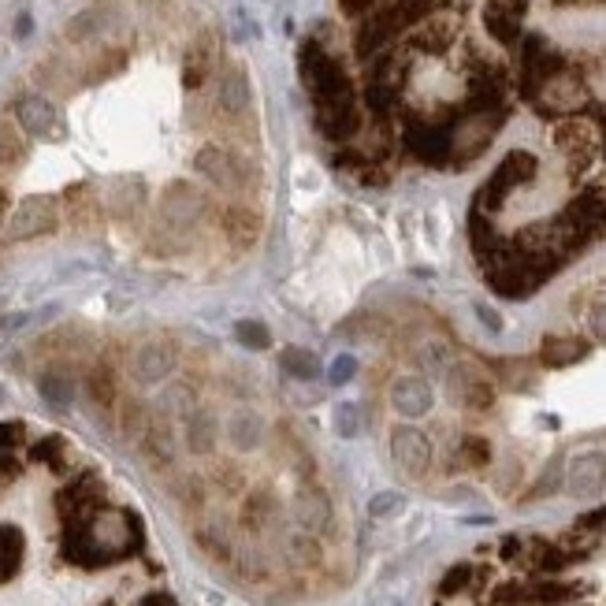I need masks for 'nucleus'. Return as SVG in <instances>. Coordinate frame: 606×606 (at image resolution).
Listing matches in <instances>:
<instances>
[{
	"label": "nucleus",
	"instance_id": "nucleus-1",
	"mask_svg": "<svg viewBox=\"0 0 606 606\" xmlns=\"http://www.w3.org/2000/svg\"><path fill=\"white\" fill-rule=\"evenodd\" d=\"M142 547V521L123 506H97L90 517L64 525V558L71 566L101 569Z\"/></svg>",
	"mask_w": 606,
	"mask_h": 606
},
{
	"label": "nucleus",
	"instance_id": "nucleus-2",
	"mask_svg": "<svg viewBox=\"0 0 606 606\" xmlns=\"http://www.w3.org/2000/svg\"><path fill=\"white\" fill-rule=\"evenodd\" d=\"M302 79L313 93L317 108L324 105H350L354 101V90H350V79L346 71L339 67V60L324 49V45H305L302 49Z\"/></svg>",
	"mask_w": 606,
	"mask_h": 606
},
{
	"label": "nucleus",
	"instance_id": "nucleus-3",
	"mask_svg": "<svg viewBox=\"0 0 606 606\" xmlns=\"http://www.w3.org/2000/svg\"><path fill=\"white\" fill-rule=\"evenodd\" d=\"M510 108H465L458 123H454V153H450V168H462L469 160H476L491 145V138L499 134L506 123Z\"/></svg>",
	"mask_w": 606,
	"mask_h": 606
},
{
	"label": "nucleus",
	"instance_id": "nucleus-4",
	"mask_svg": "<svg viewBox=\"0 0 606 606\" xmlns=\"http://www.w3.org/2000/svg\"><path fill=\"white\" fill-rule=\"evenodd\" d=\"M536 172H540V160L532 157V153H525V149L506 153V160H502L499 168L491 172L488 183L480 186V194H476L473 205H476V209H484L488 216H495L517 186H525V183H532V179H536Z\"/></svg>",
	"mask_w": 606,
	"mask_h": 606
},
{
	"label": "nucleus",
	"instance_id": "nucleus-5",
	"mask_svg": "<svg viewBox=\"0 0 606 606\" xmlns=\"http://www.w3.org/2000/svg\"><path fill=\"white\" fill-rule=\"evenodd\" d=\"M562 71H566V56L554 53L543 34H528L521 49V93L528 101H536L547 90V82L558 79Z\"/></svg>",
	"mask_w": 606,
	"mask_h": 606
},
{
	"label": "nucleus",
	"instance_id": "nucleus-6",
	"mask_svg": "<svg viewBox=\"0 0 606 606\" xmlns=\"http://www.w3.org/2000/svg\"><path fill=\"white\" fill-rule=\"evenodd\" d=\"M194 168H198V172L205 175L212 186L227 190V194L246 190V186H250V179H253L250 164L238 157V153L224 149V145H201L198 157H194Z\"/></svg>",
	"mask_w": 606,
	"mask_h": 606
},
{
	"label": "nucleus",
	"instance_id": "nucleus-7",
	"mask_svg": "<svg viewBox=\"0 0 606 606\" xmlns=\"http://www.w3.org/2000/svg\"><path fill=\"white\" fill-rule=\"evenodd\" d=\"M56 224H60V205L53 198H23L8 212V227H4V235L12 238V242H30V238H41V235H53Z\"/></svg>",
	"mask_w": 606,
	"mask_h": 606
},
{
	"label": "nucleus",
	"instance_id": "nucleus-8",
	"mask_svg": "<svg viewBox=\"0 0 606 606\" xmlns=\"http://www.w3.org/2000/svg\"><path fill=\"white\" fill-rule=\"evenodd\" d=\"M577 588L573 584H558V580H536V584H528V580H510V584H499L495 592H491V603L495 606H554V603H566L573 599Z\"/></svg>",
	"mask_w": 606,
	"mask_h": 606
},
{
	"label": "nucleus",
	"instance_id": "nucleus-9",
	"mask_svg": "<svg viewBox=\"0 0 606 606\" xmlns=\"http://www.w3.org/2000/svg\"><path fill=\"white\" fill-rule=\"evenodd\" d=\"M391 458H395L398 473L409 476V480H421L432 465V443L421 428H409V424H398L391 432Z\"/></svg>",
	"mask_w": 606,
	"mask_h": 606
},
{
	"label": "nucleus",
	"instance_id": "nucleus-10",
	"mask_svg": "<svg viewBox=\"0 0 606 606\" xmlns=\"http://www.w3.org/2000/svg\"><path fill=\"white\" fill-rule=\"evenodd\" d=\"M97 506H105V488L93 473H82L79 480H71L60 495H56V514L64 525H75L82 517H90Z\"/></svg>",
	"mask_w": 606,
	"mask_h": 606
},
{
	"label": "nucleus",
	"instance_id": "nucleus-11",
	"mask_svg": "<svg viewBox=\"0 0 606 606\" xmlns=\"http://www.w3.org/2000/svg\"><path fill=\"white\" fill-rule=\"evenodd\" d=\"M15 119H19L23 134H30V138H60V134H64L60 108H56L49 97H41V93L19 97V101H15Z\"/></svg>",
	"mask_w": 606,
	"mask_h": 606
},
{
	"label": "nucleus",
	"instance_id": "nucleus-12",
	"mask_svg": "<svg viewBox=\"0 0 606 606\" xmlns=\"http://www.w3.org/2000/svg\"><path fill=\"white\" fill-rule=\"evenodd\" d=\"M447 387H450V398H454L462 409L488 413V409L495 406V387H491V380H488V376H480L476 369H469V365L450 369Z\"/></svg>",
	"mask_w": 606,
	"mask_h": 606
},
{
	"label": "nucleus",
	"instance_id": "nucleus-13",
	"mask_svg": "<svg viewBox=\"0 0 606 606\" xmlns=\"http://www.w3.org/2000/svg\"><path fill=\"white\" fill-rule=\"evenodd\" d=\"M525 12L528 4L525 0H488L484 4V27L499 45L514 49L521 41V30H525Z\"/></svg>",
	"mask_w": 606,
	"mask_h": 606
},
{
	"label": "nucleus",
	"instance_id": "nucleus-14",
	"mask_svg": "<svg viewBox=\"0 0 606 606\" xmlns=\"http://www.w3.org/2000/svg\"><path fill=\"white\" fill-rule=\"evenodd\" d=\"M216 112L224 119H242L250 112V79L238 64H227L216 71Z\"/></svg>",
	"mask_w": 606,
	"mask_h": 606
},
{
	"label": "nucleus",
	"instance_id": "nucleus-15",
	"mask_svg": "<svg viewBox=\"0 0 606 606\" xmlns=\"http://www.w3.org/2000/svg\"><path fill=\"white\" fill-rule=\"evenodd\" d=\"M606 488V454L603 450H588L573 458L566 473V491L573 499H595Z\"/></svg>",
	"mask_w": 606,
	"mask_h": 606
},
{
	"label": "nucleus",
	"instance_id": "nucleus-16",
	"mask_svg": "<svg viewBox=\"0 0 606 606\" xmlns=\"http://www.w3.org/2000/svg\"><path fill=\"white\" fill-rule=\"evenodd\" d=\"M391 406L402 413V417H424L432 409V387L424 376H398L391 383Z\"/></svg>",
	"mask_w": 606,
	"mask_h": 606
},
{
	"label": "nucleus",
	"instance_id": "nucleus-17",
	"mask_svg": "<svg viewBox=\"0 0 606 606\" xmlns=\"http://www.w3.org/2000/svg\"><path fill=\"white\" fill-rule=\"evenodd\" d=\"M64 216L71 227H82V231H90V227L101 224V216H105V209H101V198L93 194L90 186H71L64 194Z\"/></svg>",
	"mask_w": 606,
	"mask_h": 606
},
{
	"label": "nucleus",
	"instance_id": "nucleus-18",
	"mask_svg": "<svg viewBox=\"0 0 606 606\" xmlns=\"http://www.w3.org/2000/svg\"><path fill=\"white\" fill-rule=\"evenodd\" d=\"M554 142H558V149L573 160V168L588 164V160H592V153H595V131L588 127V123H577V119L562 123V127L554 131Z\"/></svg>",
	"mask_w": 606,
	"mask_h": 606
},
{
	"label": "nucleus",
	"instance_id": "nucleus-19",
	"mask_svg": "<svg viewBox=\"0 0 606 606\" xmlns=\"http://www.w3.org/2000/svg\"><path fill=\"white\" fill-rule=\"evenodd\" d=\"M294 521L305 532H324L331 525V499L320 488H305L294 499Z\"/></svg>",
	"mask_w": 606,
	"mask_h": 606
},
{
	"label": "nucleus",
	"instance_id": "nucleus-20",
	"mask_svg": "<svg viewBox=\"0 0 606 606\" xmlns=\"http://www.w3.org/2000/svg\"><path fill=\"white\" fill-rule=\"evenodd\" d=\"M588 350H592V346L584 343V339H577V335H547L540 346V361L547 369H566V365L584 361Z\"/></svg>",
	"mask_w": 606,
	"mask_h": 606
},
{
	"label": "nucleus",
	"instance_id": "nucleus-21",
	"mask_svg": "<svg viewBox=\"0 0 606 606\" xmlns=\"http://www.w3.org/2000/svg\"><path fill=\"white\" fill-rule=\"evenodd\" d=\"M175 365V350L164 343H149L138 350V357H134V376L142 383H153L160 380V376H168Z\"/></svg>",
	"mask_w": 606,
	"mask_h": 606
},
{
	"label": "nucleus",
	"instance_id": "nucleus-22",
	"mask_svg": "<svg viewBox=\"0 0 606 606\" xmlns=\"http://www.w3.org/2000/svg\"><path fill=\"white\" fill-rule=\"evenodd\" d=\"M23 554H27V540L15 525H0V584L12 580L23 566Z\"/></svg>",
	"mask_w": 606,
	"mask_h": 606
},
{
	"label": "nucleus",
	"instance_id": "nucleus-23",
	"mask_svg": "<svg viewBox=\"0 0 606 606\" xmlns=\"http://www.w3.org/2000/svg\"><path fill=\"white\" fill-rule=\"evenodd\" d=\"M216 75V49H212L209 41H201V45H194L190 53H186V64H183V82L190 86V90H198V86H205V82Z\"/></svg>",
	"mask_w": 606,
	"mask_h": 606
},
{
	"label": "nucleus",
	"instance_id": "nucleus-24",
	"mask_svg": "<svg viewBox=\"0 0 606 606\" xmlns=\"http://www.w3.org/2000/svg\"><path fill=\"white\" fill-rule=\"evenodd\" d=\"M454 41V27H450L447 19H424V27L413 34V49H421V53H447V45Z\"/></svg>",
	"mask_w": 606,
	"mask_h": 606
},
{
	"label": "nucleus",
	"instance_id": "nucleus-25",
	"mask_svg": "<svg viewBox=\"0 0 606 606\" xmlns=\"http://www.w3.org/2000/svg\"><path fill=\"white\" fill-rule=\"evenodd\" d=\"M224 235L235 242V246H250L253 238H257V216L250 209H242V205H231L224 209Z\"/></svg>",
	"mask_w": 606,
	"mask_h": 606
},
{
	"label": "nucleus",
	"instance_id": "nucleus-26",
	"mask_svg": "<svg viewBox=\"0 0 606 606\" xmlns=\"http://www.w3.org/2000/svg\"><path fill=\"white\" fill-rule=\"evenodd\" d=\"M108 15H112V8H90V12L75 15V19L67 23V41H90V38H97V34L108 27Z\"/></svg>",
	"mask_w": 606,
	"mask_h": 606
},
{
	"label": "nucleus",
	"instance_id": "nucleus-27",
	"mask_svg": "<svg viewBox=\"0 0 606 606\" xmlns=\"http://www.w3.org/2000/svg\"><path fill=\"white\" fill-rule=\"evenodd\" d=\"M27 157V142L8 119H0V172H12L19 160Z\"/></svg>",
	"mask_w": 606,
	"mask_h": 606
},
{
	"label": "nucleus",
	"instance_id": "nucleus-28",
	"mask_svg": "<svg viewBox=\"0 0 606 606\" xmlns=\"http://www.w3.org/2000/svg\"><path fill=\"white\" fill-rule=\"evenodd\" d=\"M279 365H283V372L294 376V380H313V376H317V357L309 354L305 346H287V350L279 354Z\"/></svg>",
	"mask_w": 606,
	"mask_h": 606
},
{
	"label": "nucleus",
	"instance_id": "nucleus-29",
	"mask_svg": "<svg viewBox=\"0 0 606 606\" xmlns=\"http://www.w3.org/2000/svg\"><path fill=\"white\" fill-rule=\"evenodd\" d=\"M231 443L238 450H253L261 443V421L253 413H235L231 417Z\"/></svg>",
	"mask_w": 606,
	"mask_h": 606
},
{
	"label": "nucleus",
	"instance_id": "nucleus-30",
	"mask_svg": "<svg viewBox=\"0 0 606 606\" xmlns=\"http://www.w3.org/2000/svg\"><path fill=\"white\" fill-rule=\"evenodd\" d=\"M75 67L67 64V60H60V56H53V60H45V64L38 67V82H45L49 90H71L75 86Z\"/></svg>",
	"mask_w": 606,
	"mask_h": 606
},
{
	"label": "nucleus",
	"instance_id": "nucleus-31",
	"mask_svg": "<svg viewBox=\"0 0 606 606\" xmlns=\"http://www.w3.org/2000/svg\"><path fill=\"white\" fill-rule=\"evenodd\" d=\"M235 339L242 346H250V350H268V346H272V331L264 328L261 320H238Z\"/></svg>",
	"mask_w": 606,
	"mask_h": 606
},
{
	"label": "nucleus",
	"instance_id": "nucleus-32",
	"mask_svg": "<svg viewBox=\"0 0 606 606\" xmlns=\"http://www.w3.org/2000/svg\"><path fill=\"white\" fill-rule=\"evenodd\" d=\"M462 462L469 469H484L491 462V443L488 439H480V435H465L462 439Z\"/></svg>",
	"mask_w": 606,
	"mask_h": 606
},
{
	"label": "nucleus",
	"instance_id": "nucleus-33",
	"mask_svg": "<svg viewBox=\"0 0 606 606\" xmlns=\"http://www.w3.org/2000/svg\"><path fill=\"white\" fill-rule=\"evenodd\" d=\"M30 458H34V462L53 465V469H64V439H60V435H49V439H41L38 447L30 450Z\"/></svg>",
	"mask_w": 606,
	"mask_h": 606
},
{
	"label": "nucleus",
	"instance_id": "nucleus-34",
	"mask_svg": "<svg viewBox=\"0 0 606 606\" xmlns=\"http://www.w3.org/2000/svg\"><path fill=\"white\" fill-rule=\"evenodd\" d=\"M41 395L49 398L53 406L64 409L67 402H71V383H67L64 376H41Z\"/></svg>",
	"mask_w": 606,
	"mask_h": 606
},
{
	"label": "nucleus",
	"instance_id": "nucleus-35",
	"mask_svg": "<svg viewBox=\"0 0 606 606\" xmlns=\"http://www.w3.org/2000/svg\"><path fill=\"white\" fill-rule=\"evenodd\" d=\"M469 580H473V566H454L447 573V577H443V584H439V595H458V592H465V588H469Z\"/></svg>",
	"mask_w": 606,
	"mask_h": 606
},
{
	"label": "nucleus",
	"instance_id": "nucleus-36",
	"mask_svg": "<svg viewBox=\"0 0 606 606\" xmlns=\"http://www.w3.org/2000/svg\"><path fill=\"white\" fill-rule=\"evenodd\" d=\"M558 484H562V458H554V462L547 465V473H543V480L536 488L528 491V499H547L551 491H558Z\"/></svg>",
	"mask_w": 606,
	"mask_h": 606
},
{
	"label": "nucleus",
	"instance_id": "nucleus-37",
	"mask_svg": "<svg viewBox=\"0 0 606 606\" xmlns=\"http://www.w3.org/2000/svg\"><path fill=\"white\" fill-rule=\"evenodd\" d=\"M90 391H93V398H97L101 406H108V402L116 398V387H112V372H108V369H93L90 372Z\"/></svg>",
	"mask_w": 606,
	"mask_h": 606
},
{
	"label": "nucleus",
	"instance_id": "nucleus-38",
	"mask_svg": "<svg viewBox=\"0 0 606 606\" xmlns=\"http://www.w3.org/2000/svg\"><path fill=\"white\" fill-rule=\"evenodd\" d=\"M357 376V357L354 354H343V357H335L331 361V372H328V380L335 383V387H343V383H350Z\"/></svg>",
	"mask_w": 606,
	"mask_h": 606
},
{
	"label": "nucleus",
	"instance_id": "nucleus-39",
	"mask_svg": "<svg viewBox=\"0 0 606 606\" xmlns=\"http://www.w3.org/2000/svg\"><path fill=\"white\" fill-rule=\"evenodd\" d=\"M23 435H27V428L19 421H4L0 424V450L12 454L15 447H23Z\"/></svg>",
	"mask_w": 606,
	"mask_h": 606
},
{
	"label": "nucleus",
	"instance_id": "nucleus-40",
	"mask_svg": "<svg viewBox=\"0 0 606 606\" xmlns=\"http://www.w3.org/2000/svg\"><path fill=\"white\" fill-rule=\"evenodd\" d=\"M402 506V495H395V491H383V495H376V499L369 502V514L372 517H391Z\"/></svg>",
	"mask_w": 606,
	"mask_h": 606
},
{
	"label": "nucleus",
	"instance_id": "nucleus-41",
	"mask_svg": "<svg viewBox=\"0 0 606 606\" xmlns=\"http://www.w3.org/2000/svg\"><path fill=\"white\" fill-rule=\"evenodd\" d=\"M335 428H339V435H357V428H361V421H357V406H339L335 409Z\"/></svg>",
	"mask_w": 606,
	"mask_h": 606
},
{
	"label": "nucleus",
	"instance_id": "nucleus-42",
	"mask_svg": "<svg viewBox=\"0 0 606 606\" xmlns=\"http://www.w3.org/2000/svg\"><path fill=\"white\" fill-rule=\"evenodd\" d=\"M190 443H194V450H209L212 447V421H209V417H201V421L190 424Z\"/></svg>",
	"mask_w": 606,
	"mask_h": 606
},
{
	"label": "nucleus",
	"instance_id": "nucleus-43",
	"mask_svg": "<svg viewBox=\"0 0 606 606\" xmlns=\"http://www.w3.org/2000/svg\"><path fill=\"white\" fill-rule=\"evenodd\" d=\"M588 328H592V335L599 339V343H606V302L592 305V313H588Z\"/></svg>",
	"mask_w": 606,
	"mask_h": 606
},
{
	"label": "nucleus",
	"instance_id": "nucleus-44",
	"mask_svg": "<svg viewBox=\"0 0 606 606\" xmlns=\"http://www.w3.org/2000/svg\"><path fill=\"white\" fill-rule=\"evenodd\" d=\"M580 532H599V528H606V506L603 510H592V514H584L577 521Z\"/></svg>",
	"mask_w": 606,
	"mask_h": 606
},
{
	"label": "nucleus",
	"instance_id": "nucleus-45",
	"mask_svg": "<svg viewBox=\"0 0 606 606\" xmlns=\"http://www.w3.org/2000/svg\"><path fill=\"white\" fill-rule=\"evenodd\" d=\"M476 317H480V324H484L488 331H502V320L491 305H476Z\"/></svg>",
	"mask_w": 606,
	"mask_h": 606
},
{
	"label": "nucleus",
	"instance_id": "nucleus-46",
	"mask_svg": "<svg viewBox=\"0 0 606 606\" xmlns=\"http://www.w3.org/2000/svg\"><path fill=\"white\" fill-rule=\"evenodd\" d=\"M138 606H179V603H175L172 595H164V592H153V595H145V599H142V603H138Z\"/></svg>",
	"mask_w": 606,
	"mask_h": 606
},
{
	"label": "nucleus",
	"instance_id": "nucleus-47",
	"mask_svg": "<svg viewBox=\"0 0 606 606\" xmlns=\"http://www.w3.org/2000/svg\"><path fill=\"white\" fill-rule=\"evenodd\" d=\"M4 212H8V194L0 190V216H4Z\"/></svg>",
	"mask_w": 606,
	"mask_h": 606
},
{
	"label": "nucleus",
	"instance_id": "nucleus-48",
	"mask_svg": "<svg viewBox=\"0 0 606 606\" xmlns=\"http://www.w3.org/2000/svg\"><path fill=\"white\" fill-rule=\"evenodd\" d=\"M558 4H573V0H558Z\"/></svg>",
	"mask_w": 606,
	"mask_h": 606
}]
</instances>
